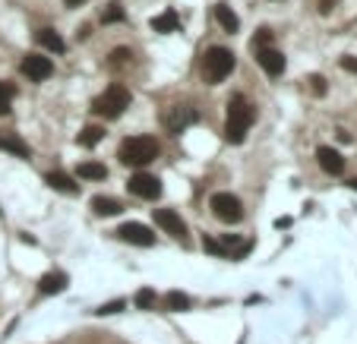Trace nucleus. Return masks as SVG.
Segmentation results:
<instances>
[{
  "label": "nucleus",
  "mask_w": 357,
  "mask_h": 344,
  "mask_svg": "<svg viewBox=\"0 0 357 344\" xmlns=\"http://www.w3.org/2000/svg\"><path fill=\"white\" fill-rule=\"evenodd\" d=\"M253 117H256L253 105H250L243 95H234V98L228 101V117H224V140L231 142V146H241V142L247 140Z\"/></svg>",
  "instance_id": "f257e3e1"
},
{
  "label": "nucleus",
  "mask_w": 357,
  "mask_h": 344,
  "mask_svg": "<svg viewBox=\"0 0 357 344\" xmlns=\"http://www.w3.org/2000/svg\"><path fill=\"white\" fill-rule=\"evenodd\" d=\"M161 146H158L155 136H130V140L120 142L117 148V158L124 164H133V168H146L149 161H155Z\"/></svg>",
  "instance_id": "f03ea898"
},
{
  "label": "nucleus",
  "mask_w": 357,
  "mask_h": 344,
  "mask_svg": "<svg viewBox=\"0 0 357 344\" xmlns=\"http://www.w3.org/2000/svg\"><path fill=\"white\" fill-rule=\"evenodd\" d=\"M127 107H130V89H127V85H120V82L108 85V89L101 92L98 98L92 101V111H95L98 117H108V120H117V117L124 114Z\"/></svg>",
  "instance_id": "7ed1b4c3"
},
{
  "label": "nucleus",
  "mask_w": 357,
  "mask_h": 344,
  "mask_svg": "<svg viewBox=\"0 0 357 344\" xmlns=\"http://www.w3.org/2000/svg\"><path fill=\"white\" fill-rule=\"evenodd\" d=\"M234 64H237V60H234L231 51L215 44V48H209L206 57H202V79H206L209 85H218L224 76H231Z\"/></svg>",
  "instance_id": "20e7f679"
},
{
  "label": "nucleus",
  "mask_w": 357,
  "mask_h": 344,
  "mask_svg": "<svg viewBox=\"0 0 357 344\" xmlns=\"http://www.w3.org/2000/svg\"><path fill=\"white\" fill-rule=\"evenodd\" d=\"M209 209L224 224H237L243 218V202L237 196H231V193H215V196L209 199Z\"/></svg>",
  "instance_id": "39448f33"
},
{
  "label": "nucleus",
  "mask_w": 357,
  "mask_h": 344,
  "mask_svg": "<svg viewBox=\"0 0 357 344\" xmlns=\"http://www.w3.org/2000/svg\"><path fill=\"white\" fill-rule=\"evenodd\" d=\"M152 215H155V224L165 230V234H171V237H177V240L187 237V224H183V218L174 209H152Z\"/></svg>",
  "instance_id": "423d86ee"
},
{
  "label": "nucleus",
  "mask_w": 357,
  "mask_h": 344,
  "mask_svg": "<svg viewBox=\"0 0 357 344\" xmlns=\"http://www.w3.org/2000/svg\"><path fill=\"white\" fill-rule=\"evenodd\" d=\"M114 234L124 240V243H133V246H152V243H155V234H152L146 224H136V222L120 224Z\"/></svg>",
  "instance_id": "0eeeda50"
},
{
  "label": "nucleus",
  "mask_w": 357,
  "mask_h": 344,
  "mask_svg": "<svg viewBox=\"0 0 357 344\" xmlns=\"http://www.w3.org/2000/svg\"><path fill=\"white\" fill-rule=\"evenodd\" d=\"M127 189H130L133 196H140V199H158V196H161V183H158V177H152V174H142V171L130 177Z\"/></svg>",
  "instance_id": "6e6552de"
},
{
  "label": "nucleus",
  "mask_w": 357,
  "mask_h": 344,
  "mask_svg": "<svg viewBox=\"0 0 357 344\" xmlns=\"http://www.w3.org/2000/svg\"><path fill=\"white\" fill-rule=\"evenodd\" d=\"M19 70H23V73L29 76V79L44 82L51 73H54V64H51V57H42V54H29V57H23Z\"/></svg>",
  "instance_id": "1a4fd4ad"
},
{
  "label": "nucleus",
  "mask_w": 357,
  "mask_h": 344,
  "mask_svg": "<svg viewBox=\"0 0 357 344\" xmlns=\"http://www.w3.org/2000/svg\"><path fill=\"white\" fill-rule=\"evenodd\" d=\"M190 123H196V111H193V107H187V105H174L165 114V127L171 133H183Z\"/></svg>",
  "instance_id": "9d476101"
},
{
  "label": "nucleus",
  "mask_w": 357,
  "mask_h": 344,
  "mask_svg": "<svg viewBox=\"0 0 357 344\" xmlns=\"http://www.w3.org/2000/svg\"><path fill=\"white\" fill-rule=\"evenodd\" d=\"M256 64L266 70L269 76H282L285 73V54L275 48H259L256 51Z\"/></svg>",
  "instance_id": "9b49d317"
},
{
  "label": "nucleus",
  "mask_w": 357,
  "mask_h": 344,
  "mask_svg": "<svg viewBox=\"0 0 357 344\" xmlns=\"http://www.w3.org/2000/svg\"><path fill=\"white\" fill-rule=\"evenodd\" d=\"M316 161H319V168H323L326 174H332V177H339V174L345 171V158H341L332 146H319V148H316Z\"/></svg>",
  "instance_id": "f8f14e48"
},
{
  "label": "nucleus",
  "mask_w": 357,
  "mask_h": 344,
  "mask_svg": "<svg viewBox=\"0 0 357 344\" xmlns=\"http://www.w3.org/2000/svg\"><path fill=\"white\" fill-rule=\"evenodd\" d=\"M215 23L222 25L224 32H231V35L241 29V19H237V13H234L228 3H215Z\"/></svg>",
  "instance_id": "ddd939ff"
},
{
  "label": "nucleus",
  "mask_w": 357,
  "mask_h": 344,
  "mask_svg": "<svg viewBox=\"0 0 357 344\" xmlns=\"http://www.w3.org/2000/svg\"><path fill=\"white\" fill-rule=\"evenodd\" d=\"M48 187L57 189V193H67V196H76V193H79V183H73V177H67L64 171H51L48 174Z\"/></svg>",
  "instance_id": "4468645a"
},
{
  "label": "nucleus",
  "mask_w": 357,
  "mask_h": 344,
  "mask_svg": "<svg viewBox=\"0 0 357 344\" xmlns=\"http://www.w3.org/2000/svg\"><path fill=\"white\" fill-rule=\"evenodd\" d=\"M38 291L42 294H60V291H67V275L64 272H48L38 281Z\"/></svg>",
  "instance_id": "2eb2a0df"
},
{
  "label": "nucleus",
  "mask_w": 357,
  "mask_h": 344,
  "mask_svg": "<svg viewBox=\"0 0 357 344\" xmlns=\"http://www.w3.org/2000/svg\"><path fill=\"white\" fill-rule=\"evenodd\" d=\"M35 41L42 44V48H48V51H54V54H64L67 51V41L60 38L54 29H38V35H35Z\"/></svg>",
  "instance_id": "dca6fc26"
},
{
  "label": "nucleus",
  "mask_w": 357,
  "mask_h": 344,
  "mask_svg": "<svg viewBox=\"0 0 357 344\" xmlns=\"http://www.w3.org/2000/svg\"><path fill=\"white\" fill-rule=\"evenodd\" d=\"M92 212L101 215V218H111V215L124 212V205L117 202V199H111V196H95V199H92Z\"/></svg>",
  "instance_id": "f3484780"
},
{
  "label": "nucleus",
  "mask_w": 357,
  "mask_h": 344,
  "mask_svg": "<svg viewBox=\"0 0 357 344\" xmlns=\"http://www.w3.org/2000/svg\"><path fill=\"white\" fill-rule=\"evenodd\" d=\"M177 25H181V19H177V13H174V10H165L161 16H155V19H152V29H155V32H161V35L177 32Z\"/></svg>",
  "instance_id": "a211bd4d"
},
{
  "label": "nucleus",
  "mask_w": 357,
  "mask_h": 344,
  "mask_svg": "<svg viewBox=\"0 0 357 344\" xmlns=\"http://www.w3.org/2000/svg\"><path fill=\"white\" fill-rule=\"evenodd\" d=\"M76 174H79L83 181H105V177H108V168L98 161H83L76 168Z\"/></svg>",
  "instance_id": "6ab92c4d"
},
{
  "label": "nucleus",
  "mask_w": 357,
  "mask_h": 344,
  "mask_svg": "<svg viewBox=\"0 0 357 344\" xmlns=\"http://www.w3.org/2000/svg\"><path fill=\"white\" fill-rule=\"evenodd\" d=\"M101 140H105V130H101V127H95V123H92V127H85V130L79 133V136H76V142H79V146H83V148L98 146Z\"/></svg>",
  "instance_id": "aec40b11"
},
{
  "label": "nucleus",
  "mask_w": 357,
  "mask_h": 344,
  "mask_svg": "<svg viewBox=\"0 0 357 344\" xmlns=\"http://www.w3.org/2000/svg\"><path fill=\"white\" fill-rule=\"evenodd\" d=\"M0 148H3V152H13V155H19V158H29V146H25L19 136H0Z\"/></svg>",
  "instance_id": "412c9836"
},
{
  "label": "nucleus",
  "mask_w": 357,
  "mask_h": 344,
  "mask_svg": "<svg viewBox=\"0 0 357 344\" xmlns=\"http://www.w3.org/2000/svg\"><path fill=\"white\" fill-rule=\"evenodd\" d=\"M165 306H168L171 313H183V310H190V297L181 294V291H168Z\"/></svg>",
  "instance_id": "4be33fe9"
},
{
  "label": "nucleus",
  "mask_w": 357,
  "mask_h": 344,
  "mask_svg": "<svg viewBox=\"0 0 357 344\" xmlns=\"http://www.w3.org/2000/svg\"><path fill=\"white\" fill-rule=\"evenodd\" d=\"M133 304L140 306V310H155V304H158V297H155V291H152V287H142V291H136V297H133Z\"/></svg>",
  "instance_id": "5701e85b"
},
{
  "label": "nucleus",
  "mask_w": 357,
  "mask_h": 344,
  "mask_svg": "<svg viewBox=\"0 0 357 344\" xmlns=\"http://www.w3.org/2000/svg\"><path fill=\"white\" fill-rule=\"evenodd\" d=\"M127 19V13H124V7H120V3H108V7H105V13H101V23L105 25H111V23H124Z\"/></svg>",
  "instance_id": "b1692460"
},
{
  "label": "nucleus",
  "mask_w": 357,
  "mask_h": 344,
  "mask_svg": "<svg viewBox=\"0 0 357 344\" xmlns=\"http://www.w3.org/2000/svg\"><path fill=\"white\" fill-rule=\"evenodd\" d=\"M13 95L16 89L10 82H0V114H10V105H13Z\"/></svg>",
  "instance_id": "393cba45"
},
{
  "label": "nucleus",
  "mask_w": 357,
  "mask_h": 344,
  "mask_svg": "<svg viewBox=\"0 0 357 344\" xmlns=\"http://www.w3.org/2000/svg\"><path fill=\"white\" fill-rule=\"evenodd\" d=\"M133 60V54H130V48H117L114 54H111V60H108V66L111 70H120V66H127Z\"/></svg>",
  "instance_id": "a878e982"
},
{
  "label": "nucleus",
  "mask_w": 357,
  "mask_h": 344,
  "mask_svg": "<svg viewBox=\"0 0 357 344\" xmlns=\"http://www.w3.org/2000/svg\"><path fill=\"white\" fill-rule=\"evenodd\" d=\"M269 41H272V32H269V29H259V32H256V38H253V51L269 48Z\"/></svg>",
  "instance_id": "bb28decb"
},
{
  "label": "nucleus",
  "mask_w": 357,
  "mask_h": 344,
  "mask_svg": "<svg viewBox=\"0 0 357 344\" xmlns=\"http://www.w3.org/2000/svg\"><path fill=\"white\" fill-rule=\"evenodd\" d=\"M202 250H206V253H212V256H224L222 243H218L215 237H202Z\"/></svg>",
  "instance_id": "cd10ccee"
},
{
  "label": "nucleus",
  "mask_w": 357,
  "mask_h": 344,
  "mask_svg": "<svg viewBox=\"0 0 357 344\" xmlns=\"http://www.w3.org/2000/svg\"><path fill=\"white\" fill-rule=\"evenodd\" d=\"M120 310H124V300H111V304H101L95 313L98 316H111V313H120Z\"/></svg>",
  "instance_id": "c85d7f7f"
},
{
  "label": "nucleus",
  "mask_w": 357,
  "mask_h": 344,
  "mask_svg": "<svg viewBox=\"0 0 357 344\" xmlns=\"http://www.w3.org/2000/svg\"><path fill=\"white\" fill-rule=\"evenodd\" d=\"M310 89H313L316 95H326V79L323 76H310Z\"/></svg>",
  "instance_id": "c756f323"
},
{
  "label": "nucleus",
  "mask_w": 357,
  "mask_h": 344,
  "mask_svg": "<svg viewBox=\"0 0 357 344\" xmlns=\"http://www.w3.org/2000/svg\"><path fill=\"white\" fill-rule=\"evenodd\" d=\"M341 70H348V73H357V57H341Z\"/></svg>",
  "instance_id": "7c9ffc66"
},
{
  "label": "nucleus",
  "mask_w": 357,
  "mask_h": 344,
  "mask_svg": "<svg viewBox=\"0 0 357 344\" xmlns=\"http://www.w3.org/2000/svg\"><path fill=\"white\" fill-rule=\"evenodd\" d=\"M335 3H339V0H319V13H329Z\"/></svg>",
  "instance_id": "2f4dec72"
},
{
  "label": "nucleus",
  "mask_w": 357,
  "mask_h": 344,
  "mask_svg": "<svg viewBox=\"0 0 357 344\" xmlns=\"http://www.w3.org/2000/svg\"><path fill=\"white\" fill-rule=\"evenodd\" d=\"M64 3H67V7H83L85 0H64Z\"/></svg>",
  "instance_id": "473e14b6"
},
{
  "label": "nucleus",
  "mask_w": 357,
  "mask_h": 344,
  "mask_svg": "<svg viewBox=\"0 0 357 344\" xmlns=\"http://www.w3.org/2000/svg\"><path fill=\"white\" fill-rule=\"evenodd\" d=\"M348 187H351V189H357V177H354V181H351V183H348Z\"/></svg>",
  "instance_id": "72a5a7b5"
}]
</instances>
